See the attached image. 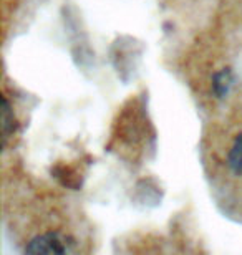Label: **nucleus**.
Segmentation results:
<instances>
[{
  "mask_svg": "<svg viewBox=\"0 0 242 255\" xmlns=\"http://www.w3.org/2000/svg\"><path fill=\"white\" fill-rule=\"evenodd\" d=\"M73 242L60 232H48L37 236L25 247L27 254H66L71 251Z\"/></svg>",
  "mask_w": 242,
  "mask_h": 255,
  "instance_id": "nucleus-1",
  "label": "nucleus"
},
{
  "mask_svg": "<svg viewBox=\"0 0 242 255\" xmlns=\"http://www.w3.org/2000/svg\"><path fill=\"white\" fill-rule=\"evenodd\" d=\"M228 164L234 174L242 176V132L236 136L229 154H228Z\"/></svg>",
  "mask_w": 242,
  "mask_h": 255,
  "instance_id": "nucleus-2",
  "label": "nucleus"
},
{
  "mask_svg": "<svg viewBox=\"0 0 242 255\" xmlns=\"http://www.w3.org/2000/svg\"><path fill=\"white\" fill-rule=\"evenodd\" d=\"M231 85H233V73H231L229 68L221 70L219 73L214 75L213 86H214V93L218 95L219 98H224V96L229 93Z\"/></svg>",
  "mask_w": 242,
  "mask_h": 255,
  "instance_id": "nucleus-3",
  "label": "nucleus"
},
{
  "mask_svg": "<svg viewBox=\"0 0 242 255\" xmlns=\"http://www.w3.org/2000/svg\"><path fill=\"white\" fill-rule=\"evenodd\" d=\"M13 111L10 110V105L7 100H2V129H3V137H7L10 132L13 131Z\"/></svg>",
  "mask_w": 242,
  "mask_h": 255,
  "instance_id": "nucleus-4",
  "label": "nucleus"
}]
</instances>
